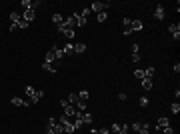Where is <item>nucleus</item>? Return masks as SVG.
<instances>
[{
  "label": "nucleus",
  "mask_w": 180,
  "mask_h": 134,
  "mask_svg": "<svg viewBox=\"0 0 180 134\" xmlns=\"http://www.w3.org/2000/svg\"><path fill=\"white\" fill-rule=\"evenodd\" d=\"M20 6H22L24 10H28V8H32V0H22V2H20Z\"/></svg>",
  "instance_id": "b1692460"
},
{
  "label": "nucleus",
  "mask_w": 180,
  "mask_h": 134,
  "mask_svg": "<svg viewBox=\"0 0 180 134\" xmlns=\"http://www.w3.org/2000/svg\"><path fill=\"white\" fill-rule=\"evenodd\" d=\"M122 24H124V28H130V24H132V20H130V18H124V20H122Z\"/></svg>",
  "instance_id": "72a5a7b5"
},
{
  "label": "nucleus",
  "mask_w": 180,
  "mask_h": 134,
  "mask_svg": "<svg viewBox=\"0 0 180 134\" xmlns=\"http://www.w3.org/2000/svg\"><path fill=\"white\" fill-rule=\"evenodd\" d=\"M28 24H30V22H26L24 18H20V22H18V28H28Z\"/></svg>",
  "instance_id": "c756f323"
},
{
  "label": "nucleus",
  "mask_w": 180,
  "mask_h": 134,
  "mask_svg": "<svg viewBox=\"0 0 180 134\" xmlns=\"http://www.w3.org/2000/svg\"><path fill=\"white\" fill-rule=\"evenodd\" d=\"M42 96H44V90L38 88V90H36V94L30 98V102H32V104H36V102H40V98H42Z\"/></svg>",
  "instance_id": "9d476101"
},
{
  "label": "nucleus",
  "mask_w": 180,
  "mask_h": 134,
  "mask_svg": "<svg viewBox=\"0 0 180 134\" xmlns=\"http://www.w3.org/2000/svg\"><path fill=\"white\" fill-rule=\"evenodd\" d=\"M138 104H140V106H142V108H146V106H148V104H150V100H148V98H146V96H142V98H140V100H138Z\"/></svg>",
  "instance_id": "a878e982"
},
{
  "label": "nucleus",
  "mask_w": 180,
  "mask_h": 134,
  "mask_svg": "<svg viewBox=\"0 0 180 134\" xmlns=\"http://www.w3.org/2000/svg\"><path fill=\"white\" fill-rule=\"evenodd\" d=\"M174 72H176V74L180 72V62H176V64H174Z\"/></svg>",
  "instance_id": "ea45409f"
},
{
  "label": "nucleus",
  "mask_w": 180,
  "mask_h": 134,
  "mask_svg": "<svg viewBox=\"0 0 180 134\" xmlns=\"http://www.w3.org/2000/svg\"><path fill=\"white\" fill-rule=\"evenodd\" d=\"M66 100H68V104H72V106H76V104L80 102V100H78V94H76V92H70Z\"/></svg>",
  "instance_id": "1a4fd4ad"
},
{
  "label": "nucleus",
  "mask_w": 180,
  "mask_h": 134,
  "mask_svg": "<svg viewBox=\"0 0 180 134\" xmlns=\"http://www.w3.org/2000/svg\"><path fill=\"white\" fill-rule=\"evenodd\" d=\"M142 28H144L142 20H132V24H130V30H132V32H138V30H142Z\"/></svg>",
  "instance_id": "6e6552de"
},
{
  "label": "nucleus",
  "mask_w": 180,
  "mask_h": 134,
  "mask_svg": "<svg viewBox=\"0 0 180 134\" xmlns=\"http://www.w3.org/2000/svg\"><path fill=\"white\" fill-rule=\"evenodd\" d=\"M138 60H140V54H138V52L132 54V62H138Z\"/></svg>",
  "instance_id": "e433bc0d"
},
{
  "label": "nucleus",
  "mask_w": 180,
  "mask_h": 134,
  "mask_svg": "<svg viewBox=\"0 0 180 134\" xmlns=\"http://www.w3.org/2000/svg\"><path fill=\"white\" fill-rule=\"evenodd\" d=\"M140 128H142V122H134V124H132V130H134V132H138Z\"/></svg>",
  "instance_id": "473e14b6"
},
{
  "label": "nucleus",
  "mask_w": 180,
  "mask_h": 134,
  "mask_svg": "<svg viewBox=\"0 0 180 134\" xmlns=\"http://www.w3.org/2000/svg\"><path fill=\"white\" fill-rule=\"evenodd\" d=\"M106 18H108V12H100V14H96V20H98V22H104Z\"/></svg>",
  "instance_id": "393cba45"
},
{
  "label": "nucleus",
  "mask_w": 180,
  "mask_h": 134,
  "mask_svg": "<svg viewBox=\"0 0 180 134\" xmlns=\"http://www.w3.org/2000/svg\"><path fill=\"white\" fill-rule=\"evenodd\" d=\"M118 134H128V126H120V132Z\"/></svg>",
  "instance_id": "c9c22d12"
},
{
  "label": "nucleus",
  "mask_w": 180,
  "mask_h": 134,
  "mask_svg": "<svg viewBox=\"0 0 180 134\" xmlns=\"http://www.w3.org/2000/svg\"><path fill=\"white\" fill-rule=\"evenodd\" d=\"M76 110H78V112H86V102H82V100H80V102L76 104Z\"/></svg>",
  "instance_id": "bb28decb"
},
{
  "label": "nucleus",
  "mask_w": 180,
  "mask_h": 134,
  "mask_svg": "<svg viewBox=\"0 0 180 134\" xmlns=\"http://www.w3.org/2000/svg\"><path fill=\"white\" fill-rule=\"evenodd\" d=\"M122 32H124V36H130V34H132V30H130V28H124Z\"/></svg>",
  "instance_id": "4c0bfd02"
},
{
  "label": "nucleus",
  "mask_w": 180,
  "mask_h": 134,
  "mask_svg": "<svg viewBox=\"0 0 180 134\" xmlns=\"http://www.w3.org/2000/svg\"><path fill=\"white\" fill-rule=\"evenodd\" d=\"M62 34H64V38H74V30H70V28H64Z\"/></svg>",
  "instance_id": "5701e85b"
},
{
  "label": "nucleus",
  "mask_w": 180,
  "mask_h": 134,
  "mask_svg": "<svg viewBox=\"0 0 180 134\" xmlns=\"http://www.w3.org/2000/svg\"><path fill=\"white\" fill-rule=\"evenodd\" d=\"M44 134H54V130H52V128H46V132Z\"/></svg>",
  "instance_id": "a19ab883"
},
{
  "label": "nucleus",
  "mask_w": 180,
  "mask_h": 134,
  "mask_svg": "<svg viewBox=\"0 0 180 134\" xmlns=\"http://www.w3.org/2000/svg\"><path fill=\"white\" fill-rule=\"evenodd\" d=\"M138 134H150V124L148 122H142V128L138 130Z\"/></svg>",
  "instance_id": "a211bd4d"
},
{
  "label": "nucleus",
  "mask_w": 180,
  "mask_h": 134,
  "mask_svg": "<svg viewBox=\"0 0 180 134\" xmlns=\"http://www.w3.org/2000/svg\"><path fill=\"white\" fill-rule=\"evenodd\" d=\"M42 70L50 72V74H54V72H56V70H54V66H52V64H48V62H44V64H42Z\"/></svg>",
  "instance_id": "4be33fe9"
},
{
  "label": "nucleus",
  "mask_w": 180,
  "mask_h": 134,
  "mask_svg": "<svg viewBox=\"0 0 180 134\" xmlns=\"http://www.w3.org/2000/svg\"><path fill=\"white\" fill-rule=\"evenodd\" d=\"M110 2H94V4H90V12H96V14H100V12H108L110 10Z\"/></svg>",
  "instance_id": "f257e3e1"
},
{
  "label": "nucleus",
  "mask_w": 180,
  "mask_h": 134,
  "mask_svg": "<svg viewBox=\"0 0 180 134\" xmlns=\"http://www.w3.org/2000/svg\"><path fill=\"white\" fill-rule=\"evenodd\" d=\"M154 72H156V68H154V66H148V68L144 70V78H152Z\"/></svg>",
  "instance_id": "2eb2a0df"
},
{
  "label": "nucleus",
  "mask_w": 180,
  "mask_h": 134,
  "mask_svg": "<svg viewBox=\"0 0 180 134\" xmlns=\"http://www.w3.org/2000/svg\"><path fill=\"white\" fill-rule=\"evenodd\" d=\"M120 132V124H112V134H118Z\"/></svg>",
  "instance_id": "f704fd0d"
},
{
  "label": "nucleus",
  "mask_w": 180,
  "mask_h": 134,
  "mask_svg": "<svg viewBox=\"0 0 180 134\" xmlns=\"http://www.w3.org/2000/svg\"><path fill=\"white\" fill-rule=\"evenodd\" d=\"M52 52H54V58L58 60V62H62V58H64V52H62V48L58 44H52V48H50Z\"/></svg>",
  "instance_id": "7ed1b4c3"
},
{
  "label": "nucleus",
  "mask_w": 180,
  "mask_h": 134,
  "mask_svg": "<svg viewBox=\"0 0 180 134\" xmlns=\"http://www.w3.org/2000/svg\"><path fill=\"white\" fill-rule=\"evenodd\" d=\"M62 110H64V116H68V118H74L76 116V106H72V104H66V106H62Z\"/></svg>",
  "instance_id": "f03ea898"
},
{
  "label": "nucleus",
  "mask_w": 180,
  "mask_h": 134,
  "mask_svg": "<svg viewBox=\"0 0 180 134\" xmlns=\"http://www.w3.org/2000/svg\"><path fill=\"white\" fill-rule=\"evenodd\" d=\"M170 110H172V114H178L180 112V102H174V104L170 106Z\"/></svg>",
  "instance_id": "cd10ccee"
},
{
  "label": "nucleus",
  "mask_w": 180,
  "mask_h": 134,
  "mask_svg": "<svg viewBox=\"0 0 180 134\" xmlns=\"http://www.w3.org/2000/svg\"><path fill=\"white\" fill-rule=\"evenodd\" d=\"M142 88H144V90H152V88H154L152 78H142Z\"/></svg>",
  "instance_id": "9b49d317"
},
{
  "label": "nucleus",
  "mask_w": 180,
  "mask_h": 134,
  "mask_svg": "<svg viewBox=\"0 0 180 134\" xmlns=\"http://www.w3.org/2000/svg\"><path fill=\"white\" fill-rule=\"evenodd\" d=\"M156 126H158V128H166V126H170V122H168V118H166V116H160Z\"/></svg>",
  "instance_id": "ddd939ff"
},
{
  "label": "nucleus",
  "mask_w": 180,
  "mask_h": 134,
  "mask_svg": "<svg viewBox=\"0 0 180 134\" xmlns=\"http://www.w3.org/2000/svg\"><path fill=\"white\" fill-rule=\"evenodd\" d=\"M74 52H76V54L86 52V44H84V42H76V44H74Z\"/></svg>",
  "instance_id": "f8f14e48"
},
{
  "label": "nucleus",
  "mask_w": 180,
  "mask_h": 134,
  "mask_svg": "<svg viewBox=\"0 0 180 134\" xmlns=\"http://www.w3.org/2000/svg\"><path fill=\"white\" fill-rule=\"evenodd\" d=\"M20 18H22V16H20L18 12H10V20H12V24H18Z\"/></svg>",
  "instance_id": "6ab92c4d"
},
{
  "label": "nucleus",
  "mask_w": 180,
  "mask_h": 134,
  "mask_svg": "<svg viewBox=\"0 0 180 134\" xmlns=\"http://www.w3.org/2000/svg\"><path fill=\"white\" fill-rule=\"evenodd\" d=\"M72 18L76 20V26H80V28H82V26H86V22H88L86 18H82V16H80V12H74V14H72Z\"/></svg>",
  "instance_id": "0eeeda50"
},
{
  "label": "nucleus",
  "mask_w": 180,
  "mask_h": 134,
  "mask_svg": "<svg viewBox=\"0 0 180 134\" xmlns=\"http://www.w3.org/2000/svg\"><path fill=\"white\" fill-rule=\"evenodd\" d=\"M168 30H170V34H172V36H174L176 40L180 38V24H178V22H174V24H170V26H168Z\"/></svg>",
  "instance_id": "20e7f679"
},
{
  "label": "nucleus",
  "mask_w": 180,
  "mask_h": 134,
  "mask_svg": "<svg viewBox=\"0 0 180 134\" xmlns=\"http://www.w3.org/2000/svg\"><path fill=\"white\" fill-rule=\"evenodd\" d=\"M26 22H34V18H36V12L32 10V8H28V10H24V16H22Z\"/></svg>",
  "instance_id": "423d86ee"
},
{
  "label": "nucleus",
  "mask_w": 180,
  "mask_h": 134,
  "mask_svg": "<svg viewBox=\"0 0 180 134\" xmlns=\"http://www.w3.org/2000/svg\"><path fill=\"white\" fill-rule=\"evenodd\" d=\"M164 16H166L164 6H156V10H154V18H156V20H164Z\"/></svg>",
  "instance_id": "39448f33"
},
{
  "label": "nucleus",
  "mask_w": 180,
  "mask_h": 134,
  "mask_svg": "<svg viewBox=\"0 0 180 134\" xmlns=\"http://www.w3.org/2000/svg\"><path fill=\"white\" fill-rule=\"evenodd\" d=\"M80 16L88 20V16H90V8H88V6H86V8H82V12H80Z\"/></svg>",
  "instance_id": "c85d7f7f"
},
{
  "label": "nucleus",
  "mask_w": 180,
  "mask_h": 134,
  "mask_svg": "<svg viewBox=\"0 0 180 134\" xmlns=\"http://www.w3.org/2000/svg\"><path fill=\"white\" fill-rule=\"evenodd\" d=\"M88 96H90L88 90H80V92H78V100H82V102H86V100H88Z\"/></svg>",
  "instance_id": "dca6fc26"
},
{
  "label": "nucleus",
  "mask_w": 180,
  "mask_h": 134,
  "mask_svg": "<svg viewBox=\"0 0 180 134\" xmlns=\"http://www.w3.org/2000/svg\"><path fill=\"white\" fill-rule=\"evenodd\" d=\"M162 134H174V128L172 126H166V128H162Z\"/></svg>",
  "instance_id": "2f4dec72"
},
{
  "label": "nucleus",
  "mask_w": 180,
  "mask_h": 134,
  "mask_svg": "<svg viewBox=\"0 0 180 134\" xmlns=\"http://www.w3.org/2000/svg\"><path fill=\"white\" fill-rule=\"evenodd\" d=\"M138 48H140V46L134 42V44H132V54H136V52H138Z\"/></svg>",
  "instance_id": "58836bf2"
},
{
  "label": "nucleus",
  "mask_w": 180,
  "mask_h": 134,
  "mask_svg": "<svg viewBox=\"0 0 180 134\" xmlns=\"http://www.w3.org/2000/svg\"><path fill=\"white\" fill-rule=\"evenodd\" d=\"M134 76L138 80H142V78H144V70H134Z\"/></svg>",
  "instance_id": "7c9ffc66"
},
{
  "label": "nucleus",
  "mask_w": 180,
  "mask_h": 134,
  "mask_svg": "<svg viewBox=\"0 0 180 134\" xmlns=\"http://www.w3.org/2000/svg\"><path fill=\"white\" fill-rule=\"evenodd\" d=\"M62 52H64V56H66V54H72V52H74V44H72V42H66L64 48H62Z\"/></svg>",
  "instance_id": "4468645a"
},
{
  "label": "nucleus",
  "mask_w": 180,
  "mask_h": 134,
  "mask_svg": "<svg viewBox=\"0 0 180 134\" xmlns=\"http://www.w3.org/2000/svg\"><path fill=\"white\" fill-rule=\"evenodd\" d=\"M24 92H26V96H28V98H32V96L36 94V88H34V86H26V88H24Z\"/></svg>",
  "instance_id": "aec40b11"
},
{
  "label": "nucleus",
  "mask_w": 180,
  "mask_h": 134,
  "mask_svg": "<svg viewBox=\"0 0 180 134\" xmlns=\"http://www.w3.org/2000/svg\"><path fill=\"white\" fill-rule=\"evenodd\" d=\"M92 120H94V118H92L90 112H84V114H82V122H84V124H92Z\"/></svg>",
  "instance_id": "f3484780"
},
{
  "label": "nucleus",
  "mask_w": 180,
  "mask_h": 134,
  "mask_svg": "<svg viewBox=\"0 0 180 134\" xmlns=\"http://www.w3.org/2000/svg\"><path fill=\"white\" fill-rule=\"evenodd\" d=\"M52 22H54L56 26H58V24H62V14H58V12H56V14H52Z\"/></svg>",
  "instance_id": "412c9836"
}]
</instances>
